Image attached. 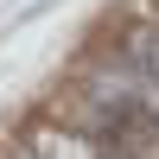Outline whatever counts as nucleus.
<instances>
[{"instance_id": "1", "label": "nucleus", "mask_w": 159, "mask_h": 159, "mask_svg": "<svg viewBox=\"0 0 159 159\" xmlns=\"http://www.w3.org/2000/svg\"><path fill=\"white\" fill-rule=\"evenodd\" d=\"M19 159H102V153H96V140L83 127H70L51 108H38V115L19 121Z\"/></svg>"}, {"instance_id": "2", "label": "nucleus", "mask_w": 159, "mask_h": 159, "mask_svg": "<svg viewBox=\"0 0 159 159\" xmlns=\"http://www.w3.org/2000/svg\"><path fill=\"white\" fill-rule=\"evenodd\" d=\"M102 159H121V153H102Z\"/></svg>"}]
</instances>
